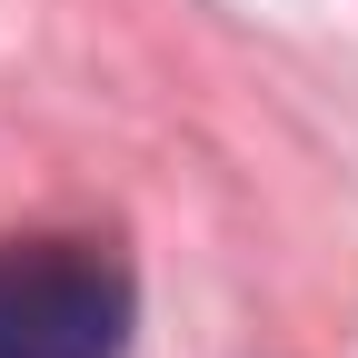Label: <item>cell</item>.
I'll list each match as a JSON object with an SVG mask.
<instances>
[{"mask_svg": "<svg viewBox=\"0 0 358 358\" xmlns=\"http://www.w3.org/2000/svg\"><path fill=\"white\" fill-rule=\"evenodd\" d=\"M129 348V279L100 249L30 239L0 249V358H120Z\"/></svg>", "mask_w": 358, "mask_h": 358, "instance_id": "6da1fadb", "label": "cell"}]
</instances>
